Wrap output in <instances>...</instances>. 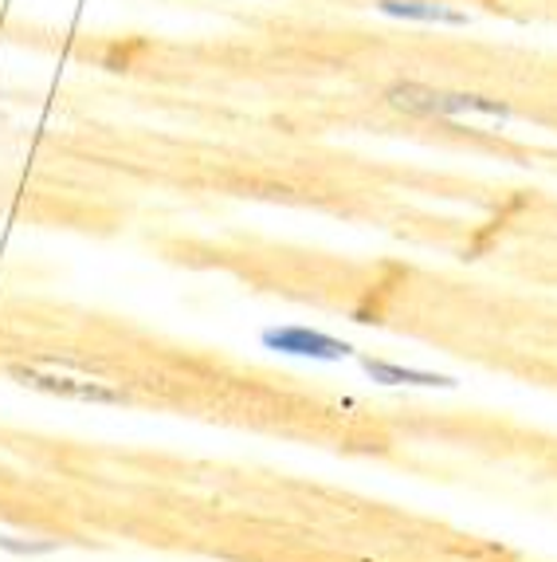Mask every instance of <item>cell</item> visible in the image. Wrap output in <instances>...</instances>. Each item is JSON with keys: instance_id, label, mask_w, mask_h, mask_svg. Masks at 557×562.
<instances>
[{"instance_id": "obj_1", "label": "cell", "mask_w": 557, "mask_h": 562, "mask_svg": "<svg viewBox=\"0 0 557 562\" xmlns=\"http://www.w3.org/2000/svg\"><path fill=\"white\" fill-rule=\"evenodd\" d=\"M397 111L405 114H424V119H464V114H491V119H511V106L499 99H484V94L467 91H436L424 83H397L385 94Z\"/></svg>"}, {"instance_id": "obj_2", "label": "cell", "mask_w": 557, "mask_h": 562, "mask_svg": "<svg viewBox=\"0 0 557 562\" xmlns=\"http://www.w3.org/2000/svg\"><path fill=\"white\" fill-rule=\"evenodd\" d=\"M20 385L39 390V394L67 397V402H91V405H126V394L114 385L99 382V378H71V374H47L36 366H12L9 370Z\"/></svg>"}, {"instance_id": "obj_3", "label": "cell", "mask_w": 557, "mask_h": 562, "mask_svg": "<svg viewBox=\"0 0 557 562\" xmlns=\"http://www.w3.org/2000/svg\"><path fill=\"white\" fill-rule=\"evenodd\" d=\"M260 342L275 355L291 358H310V362H342L353 355V347L345 338L326 335V330L303 327V323H287V327H268L260 335Z\"/></svg>"}, {"instance_id": "obj_4", "label": "cell", "mask_w": 557, "mask_h": 562, "mask_svg": "<svg viewBox=\"0 0 557 562\" xmlns=\"http://www.w3.org/2000/svg\"><path fill=\"white\" fill-rule=\"evenodd\" d=\"M362 370L382 385H424V390H455L452 374H436V370H417V366L385 362V358H362Z\"/></svg>"}, {"instance_id": "obj_5", "label": "cell", "mask_w": 557, "mask_h": 562, "mask_svg": "<svg viewBox=\"0 0 557 562\" xmlns=\"http://www.w3.org/2000/svg\"><path fill=\"white\" fill-rule=\"evenodd\" d=\"M377 9L393 20H412V24H444V29H467V12L447 9L440 0H382Z\"/></svg>"}, {"instance_id": "obj_6", "label": "cell", "mask_w": 557, "mask_h": 562, "mask_svg": "<svg viewBox=\"0 0 557 562\" xmlns=\"http://www.w3.org/2000/svg\"><path fill=\"white\" fill-rule=\"evenodd\" d=\"M0 551L20 554V559H44V554H56V539H16V535H0Z\"/></svg>"}]
</instances>
